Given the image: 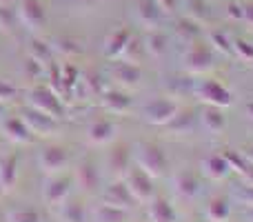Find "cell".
Segmentation results:
<instances>
[{"instance_id":"cb8c5ba5","label":"cell","mask_w":253,"mask_h":222,"mask_svg":"<svg viewBox=\"0 0 253 222\" xmlns=\"http://www.w3.org/2000/svg\"><path fill=\"white\" fill-rule=\"evenodd\" d=\"M200 120H202L205 131L211 135H220V133H224V129H227V116H224V111L220 109V107L205 105V109L200 113Z\"/></svg>"},{"instance_id":"277c9868","label":"cell","mask_w":253,"mask_h":222,"mask_svg":"<svg viewBox=\"0 0 253 222\" xmlns=\"http://www.w3.org/2000/svg\"><path fill=\"white\" fill-rule=\"evenodd\" d=\"M193 93L196 98L202 102V105H209V107H220V109H227L231 107L233 102V96L222 83L213 78H205L193 87Z\"/></svg>"},{"instance_id":"ac0fdd59","label":"cell","mask_w":253,"mask_h":222,"mask_svg":"<svg viewBox=\"0 0 253 222\" xmlns=\"http://www.w3.org/2000/svg\"><path fill=\"white\" fill-rule=\"evenodd\" d=\"M100 105L114 116H126L131 111V98L120 89H107L100 93Z\"/></svg>"},{"instance_id":"ab89813d","label":"cell","mask_w":253,"mask_h":222,"mask_svg":"<svg viewBox=\"0 0 253 222\" xmlns=\"http://www.w3.org/2000/svg\"><path fill=\"white\" fill-rule=\"evenodd\" d=\"M242 22L253 25V4H245V18H242Z\"/></svg>"},{"instance_id":"30bf717a","label":"cell","mask_w":253,"mask_h":222,"mask_svg":"<svg viewBox=\"0 0 253 222\" xmlns=\"http://www.w3.org/2000/svg\"><path fill=\"white\" fill-rule=\"evenodd\" d=\"M22 122L27 125V129L31 131V135L34 138H44V135H53L58 131V120H53L51 116H44V113L31 109V107H27L25 111H22Z\"/></svg>"},{"instance_id":"44dd1931","label":"cell","mask_w":253,"mask_h":222,"mask_svg":"<svg viewBox=\"0 0 253 222\" xmlns=\"http://www.w3.org/2000/svg\"><path fill=\"white\" fill-rule=\"evenodd\" d=\"M160 9H158L156 0H135V20L144 27V29H156L160 25Z\"/></svg>"},{"instance_id":"74e56055","label":"cell","mask_w":253,"mask_h":222,"mask_svg":"<svg viewBox=\"0 0 253 222\" xmlns=\"http://www.w3.org/2000/svg\"><path fill=\"white\" fill-rule=\"evenodd\" d=\"M227 16L231 20H242L245 18V2L242 0H231L227 7Z\"/></svg>"},{"instance_id":"4fadbf2b","label":"cell","mask_w":253,"mask_h":222,"mask_svg":"<svg viewBox=\"0 0 253 222\" xmlns=\"http://www.w3.org/2000/svg\"><path fill=\"white\" fill-rule=\"evenodd\" d=\"M171 187H173V193L180 200L193 202L200 196V182H198V178L191 171H178V174H173L171 176Z\"/></svg>"},{"instance_id":"3957f363","label":"cell","mask_w":253,"mask_h":222,"mask_svg":"<svg viewBox=\"0 0 253 222\" xmlns=\"http://www.w3.org/2000/svg\"><path fill=\"white\" fill-rule=\"evenodd\" d=\"M27 107L44 113V116H51L53 120H60L65 116V107H62L60 98L53 89L49 87H34L27 93Z\"/></svg>"},{"instance_id":"52a82bcc","label":"cell","mask_w":253,"mask_h":222,"mask_svg":"<svg viewBox=\"0 0 253 222\" xmlns=\"http://www.w3.org/2000/svg\"><path fill=\"white\" fill-rule=\"evenodd\" d=\"M38 167L44 176L65 174L67 167H69V151L65 147H60V144L44 147L38 156Z\"/></svg>"},{"instance_id":"9c48e42d","label":"cell","mask_w":253,"mask_h":222,"mask_svg":"<svg viewBox=\"0 0 253 222\" xmlns=\"http://www.w3.org/2000/svg\"><path fill=\"white\" fill-rule=\"evenodd\" d=\"M71 196V180L67 176L58 174V176H47L42 184V200L47 202V207L56 209L60 207L67 198Z\"/></svg>"},{"instance_id":"603a6c76","label":"cell","mask_w":253,"mask_h":222,"mask_svg":"<svg viewBox=\"0 0 253 222\" xmlns=\"http://www.w3.org/2000/svg\"><path fill=\"white\" fill-rule=\"evenodd\" d=\"M76 180H78V187L84 193H93L100 187V171L93 162H80L78 169H76Z\"/></svg>"},{"instance_id":"4dcf8cb0","label":"cell","mask_w":253,"mask_h":222,"mask_svg":"<svg viewBox=\"0 0 253 222\" xmlns=\"http://www.w3.org/2000/svg\"><path fill=\"white\" fill-rule=\"evenodd\" d=\"M167 127H169L173 133H178V135L189 133V131L193 129V116L189 111H178V113H175V118Z\"/></svg>"},{"instance_id":"d6986e66","label":"cell","mask_w":253,"mask_h":222,"mask_svg":"<svg viewBox=\"0 0 253 222\" xmlns=\"http://www.w3.org/2000/svg\"><path fill=\"white\" fill-rule=\"evenodd\" d=\"M144 51L153 58V60H162L169 51V36L165 34L162 29H149L147 36H144Z\"/></svg>"},{"instance_id":"f1b7e54d","label":"cell","mask_w":253,"mask_h":222,"mask_svg":"<svg viewBox=\"0 0 253 222\" xmlns=\"http://www.w3.org/2000/svg\"><path fill=\"white\" fill-rule=\"evenodd\" d=\"M207 43L211 44V49H213V51L222 53V56H233V40L229 38L224 31L211 29L209 34H207Z\"/></svg>"},{"instance_id":"ffe728a7","label":"cell","mask_w":253,"mask_h":222,"mask_svg":"<svg viewBox=\"0 0 253 222\" xmlns=\"http://www.w3.org/2000/svg\"><path fill=\"white\" fill-rule=\"evenodd\" d=\"M233 214V207L229 202V198L213 196L207 200L205 205V220L207 222H229Z\"/></svg>"},{"instance_id":"d4e9b609","label":"cell","mask_w":253,"mask_h":222,"mask_svg":"<svg viewBox=\"0 0 253 222\" xmlns=\"http://www.w3.org/2000/svg\"><path fill=\"white\" fill-rule=\"evenodd\" d=\"M56 216L60 222H87V209L78 198H67L60 207H56Z\"/></svg>"},{"instance_id":"5b68a950","label":"cell","mask_w":253,"mask_h":222,"mask_svg":"<svg viewBox=\"0 0 253 222\" xmlns=\"http://www.w3.org/2000/svg\"><path fill=\"white\" fill-rule=\"evenodd\" d=\"M125 184L129 189V193L133 196V200L138 205H147L151 198H156V187H153V178L149 174H144L140 167H129L125 176Z\"/></svg>"},{"instance_id":"8992f818","label":"cell","mask_w":253,"mask_h":222,"mask_svg":"<svg viewBox=\"0 0 253 222\" xmlns=\"http://www.w3.org/2000/svg\"><path fill=\"white\" fill-rule=\"evenodd\" d=\"M180 111V105L171 98H156V100L147 102L142 109L144 122L153 127H167L175 118V113Z\"/></svg>"},{"instance_id":"6da1fadb","label":"cell","mask_w":253,"mask_h":222,"mask_svg":"<svg viewBox=\"0 0 253 222\" xmlns=\"http://www.w3.org/2000/svg\"><path fill=\"white\" fill-rule=\"evenodd\" d=\"M187 51L182 56V67L187 74L191 76H202L207 71L213 69L215 65V51L211 49V44L207 40L198 38L193 43H187Z\"/></svg>"},{"instance_id":"e575fe53","label":"cell","mask_w":253,"mask_h":222,"mask_svg":"<svg viewBox=\"0 0 253 222\" xmlns=\"http://www.w3.org/2000/svg\"><path fill=\"white\" fill-rule=\"evenodd\" d=\"M16 98H18L16 85H11L9 80H0V105L7 107V105H11Z\"/></svg>"},{"instance_id":"60d3db41","label":"cell","mask_w":253,"mask_h":222,"mask_svg":"<svg viewBox=\"0 0 253 222\" xmlns=\"http://www.w3.org/2000/svg\"><path fill=\"white\" fill-rule=\"evenodd\" d=\"M240 153H242V156H245L247 160H249L251 165H253V144H249V147H245V149H242Z\"/></svg>"},{"instance_id":"f546056e","label":"cell","mask_w":253,"mask_h":222,"mask_svg":"<svg viewBox=\"0 0 253 222\" xmlns=\"http://www.w3.org/2000/svg\"><path fill=\"white\" fill-rule=\"evenodd\" d=\"M126 220V211L125 209H116L109 205H98L96 209V222H125Z\"/></svg>"},{"instance_id":"9a60e30c","label":"cell","mask_w":253,"mask_h":222,"mask_svg":"<svg viewBox=\"0 0 253 222\" xmlns=\"http://www.w3.org/2000/svg\"><path fill=\"white\" fill-rule=\"evenodd\" d=\"M131 38H133V34H131L126 27H118V29H114L105 38V44H102L105 58H109V60H118V58H123V53H125L126 44L131 43Z\"/></svg>"},{"instance_id":"8d00e7d4","label":"cell","mask_w":253,"mask_h":222,"mask_svg":"<svg viewBox=\"0 0 253 222\" xmlns=\"http://www.w3.org/2000/svg\"><path fill=\"white\" fill-rule=\"evenodd\" d=\"M233 196H236V200H240L245 207L253 209V184H245V187H240Z\"/></svg>"},{"instance_id":"bcb514c9","label":"cell","mask_w":253,"mask_h":222,"mask_svg":"<svg viewBox=\"0 0 253 222\" xmlns=\"http://www.w3.org/2000/svg\"><path fill=\"white\" fill-rule=\"evenodd\" d=\"M249 222H253V209L249 211Z\"/></svg>"},{"instance_id":"7402d4cb","label":"cell","mask_w":253,"mask_h":222,"mask_svg":"<svg viewBox=\"0 0 253 222\" xmlns=\"http://www.w3.org/2000/svg\"><path fill=\"white\" fill-rule=\"evenodd\" d=\"M147 205L149 222H178V211L167 198H151Z\"/></svg>"},{"instance_id":"83f0119b","label":"cell","mask_w":253,"mask_h":222,"mask_svg":"<svg viewBox=\"0 0 253 222\" xmlns=\"http://www.w3.org/2000/svg\"><path fill=\"white\" fill-rule=\"evenodd\" d=\"M175 31L178 36L184 40V43H193V40L202 38V25L191 16H184L175 22Z\"/></svg>"},{"instance_id":"2e32d148","label":"cell","mask_w":253,"mask_h":222,"mask_svg":"<svg viewBox=\"0 0 253 222\" xmlns=\"http://www.w3.org/2000/svg\"><path fill=\"white\" fill-rule=\"evenodd\" d=\"M111 78L118 85H123V87H138L140 80H142V71H140L138 62H129L118 58L116 65L111 67Z\"/></svg>"},{"instance_id":"d6a6232c","label":"cell","mask_w":253,"mask_h":222,"mask_svg":"<svg viewBox=\"0 0 253 222\" xmlns=\"http://www.w3.org/2000/svg\"><path fill=\"white\" fill-rule=\"evenodd\" d=\"M16 22H20L16 7H0V31L2 34H9L16 27Z\"/></svg>"},{"instance_id":"7bdbcfd3","label":"cell","mask_w":253,"mask_h":222,"mask_svg":"<svg viewBox=\"0 0 253 222\" xmlns=\"http://www.w3.org/2000/svg\"><path fill=\"white\" fill-rule=\"evenodd\" d=\"M18 0H0V7H16Z\"/></svg>"},{"instance_id":"7a4b0ae2","label":"cell","mask_w":253,"mask_h":222,"mask_svg":"<svg viewBox=\"0 0 253 222\" xmlns=\"http://www.w3.org/2000/svg\"><path fill=\"white\" fill-rule=\"evenodd\" d=\"M133 160H135V167L149 174L151 178H160L165 176L167 167H169V158L167 153L162 151L158 144H151V142H140L135 144V151H133Z\"/></svg>"},{"instance_id":"ba28073f","label":"cell","mask_w":253,"mask_h":222,"mask_svg":"<svg viewBox=\"0 0 253 222\" xmlns=\"http://www.w3.org/2000/svg\"><path fill=\"white\" fill-rule=\"evenodd\" d=\"M18 20L31 31H40L47 25V11L42 0H18L16 2Z\"/></svg>"},{"instance_id":"b9f144b4","label":"cell","mask_w":253,"mask_h":222,"mask_svg":"<svg viewBox=\"0 0 253 222\" xmlns=\"http://www.w3.org/2000/svg\"><path fill=\"white\" fill-rule=\"evenodd\" d=\"M245 116L249 118V120H253V100H249V102L245 105Z\"/></svg>"},{"instance_id":"484cf974","label":"cell","mask_w":253,"mask_h":222,"mask_svg":"<svg viewBox=\"0 0 253 222\" xmlns=\"http://www.w3.org/2000/svg\"><path fill=\"white\" fill-rule=\"evenodd\" d=\"M18 182V158L2 156L0 158V193L13 191Z\"/></svg>"},{"instance_id":"d590c367","label":"cell","mask_w":253,"mask_h":222,"mask_svg":"<svg viewBox=\"0 0 253 222\" xmlns=\"http://www.w3.org/2000/svg\"><path fill=\"white\" fill-rule=\"evenodd\" d=\"M31 58L34 60H38L40 65H44V62H51V47L44 43H40V40H36L34 47H31Z\"/></svg>"},{"instance_id":"7dc6e473","label":"cell","mask_w":253,"mask_h":222,"mask_svg":"<svg viewBox=\"0 0 253 222\" xmlns=\"http://www.w3.org/2000/svg\"><path fill=\"white\" fill-rule=\"evenodd\" d=\"M207 2H222V0H207Z\"/></svg>"},{"instance_id":"1f68e13d","label":"cell","mask_w":253,"mask_h":222,"mask_svg":"<svg viewBox=\"0 0 253 222\" xmlns=\"http://www.w3.org/2000/svg\"><path fill=\"white\" fill-rule=\"evenodd\" d=\"M7 222H42L40 214L31 207H18V209H11L7 216Z\"/></svg>"},{"instance_id":"8fae6325","label":"cell","mask_w":253,"mask_h":222,"mask_svg":"<svg viewBox=\"0 0 253 222\" xmlns=\"http://www.w3.org/2000/svg\"><path fill=\"white\" fill-rule=\"evenodd\" d=\"M102 202L109 207H116V209H125V211H129L131 207L138 205L133 200V196L129 193V189H126L125 180H116L109 187L102 189Z\"/></svg>"},{"instance_id":"7c38bea8","label":"cell","mask_w":253,"mask_h":222,"mask_svg":"<svg viewBox=\"0 0 253 222\" xmlns=\"http://www.w3.org/2000/svg\"><path fill=\"white\" fill-rule=\"evenodd\" d=\"M116 133H118V127H116L114 120H107V118H100V120H93L91 125L87 127V140L93 147H107L116 140Z\"/></svg>"},{"instance_id":"836d02e7","label":"cell","mask_w":253,"mask_h":222,"mask_svg":"<svg viewBox=\"0 0 253 222\" xmlns=\"http://www.w3.org/2000/svg\"><path fill=\"white\" fill-rule=\"evenodd\" d=\"M233 56H238L245 62H253V44L247 40H233Z\"/></svg>"},{"instance_id":"4316f807","label":"cell","mask_w":253,"mask_h":222,"mask_svg":"<svg viewBox=\"0 0 253 222\" xmlns=\"http://www.w3.org/2000/svg\"><path fill=\"white\" fill-rule=\"evenodd\" d=\"M107 167H109V171L116 176L118 180H123L126 176V171H129L131 167V153L126 147H116L114 151L109 153V158H107Z\"/></svg>"},{"instance_id":"f35d334b","label":"cell","mask_w":253,"mask_h":222,"mask_svg":"<svg viewBox=\"0 0 253 222\" xmlns=\"http://www.w3.org/2000/svg\"><path fill=\"white\" fill-rule=\"evenodd\" d=\"M156 4L162 16H175V11L180 7V0H156Z\"/></svg>"},{"instance_id":"5bb4252c","label":"cell","mask_w":253,"mask_h":222,"mask_svg":"<svg viewBox=\"0 0 253 222\" xmlns=\"http://www.w3.org/2000/svg\"><path fill=\"white\" fill-rule=\"evenodd\" d=\"M200 169H202V176L213 182H220V180H227L229 176L233 174L231 165H229V158L224 153H211L207 156L205 160L200 162Z\"/></svg>"},{"instance_id":"f6af8a7d","label":"cell","mask_w":253,"mask_h":222,"mask_svg":"<svg viewBox=\"0 0 253 222\" xmlns=\"http://www.w3.org/2000/svg\"><path fill=\"white\" fill-rule=\"evenodd\" d=\"M2 118H4V107L0 105V122H2Z\"/></svg>"},{"instance_id":"e0dca14e","label":"cell","mask_w":253,"mask_h":222,"mask_svg":"<svg viewBox=\"0 0 253 222\" xmlns=\"http://www.w3.org/2000/svg\"><path fill=\"white\" fill-rule=\"evenodd\" d=\"M0 133L13 144H27L34 140L31 131L27 129V125L22 122V118H2L0 122Z\"/></svg>"},{"instance_id":"ee69618b","label":"cell","mask_w":253,"mask_h":222,"mask_svg":"<svg viewBox=\"0 0 253 222\" xmlns=\"http://www.w3.org/2000/svg\"><path fill=\"white\" fill-rule=\"evenodd\" d=\"M74 2H80V4H91V2H96V0H74Z\"/></svg>"}]
</instances>
